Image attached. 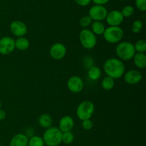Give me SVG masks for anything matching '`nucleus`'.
Wrapping results in <instances>:
<instances>
[{
  "label": "nucleus",
  "instance_id": "nucleus-1",
  "mask_svg": "<svg viewBox=\"0 0 146 146\" xmlns=\"http://www.w3.org/2000/svg\"><path fill=\"white\" fill-rule=\"evenodd\" d=\"M104 71L106 76L117 80L123 76L125 72V66L123 61L118 58L112 57L105 61L104 64Z\"/></svg>",
  "mask_w": 146,
  "mask_h": 146
},
{
  "label": "nucleus",
  "instance_id": "nucleus-2",
  "mask_svg": "<svg viewBox=\"0 0 146 146\" xmlns=\"http://www.w3.org/2000/svg\"><path fill=\"white\" fill-rule=\"evenodd\" d=\"M62 132L57 127H51L46 129L42 138L46 146H58L62 143Z\"/></svg>",
  "mask_w": 146,
  "mask_h": 146
},
{
  "label": "nucleus",
  "instance_id": "nucleus-3",
  "mask_svg": "<svg viewBox=\"0 0 146 146\" xmlns=\"http://www.w3.org/2000/svg\"><path fill=\"white\" fill-rule=\"evenodd\" d=\"M135 53L136 52L134 44L131 42H120L115 47V54L118 56V58L122 61L132 60Z\"/></svg>",
  "mask_w": 146,
  "mask_h": 146
},
{
  "label": "nucleus",
  "instance_id": "nucleus-4",
  "mask_svg": "<svg viewBox=\"0 0 146 146\" xmlns=\"http://www.w3.org/2000/svg\"><path fill=\"white\" fill-rule=\"evenodd\" d=\"M124 36V31L120 26L106 27L103 34L104 39L111 44H118L122 40Z\"/></svg>",
  "mask_w": 146,
  "mask_h": 146
},
{
  "label": "nucleus",
  "instance_id": "nucleus-5",
  "mask_svg": "<svg viewBox=\"0 0 146 146\" xmlns=\"http://www.w3.org/2000/svg\"><path fill=\"white\" fill-rule=\"evenodd\" d=\"M95 110L94 104L90 100L81 102L76 108V116L81 121L86 119H91Z\"/></svg>",
  "mask_w": 146,
  "mask_h": 146
},
{
  "label": "nucleus",
  "instance_id": "nucleus-6",
  "mask_svg": "<svg viewBox=\"0 0 146 146\" xmlns=\"http://www.w3.org/2000/svg\"><path fill=\"white\" fill-rule=\"evenodd\" d=\"M79 39L81 45L87 50L94 48L97 44L96 35L89 29H83L79 33Z\"/></svg>",
  "mask_w": 146,
  "mask_h": 146
},
{
  "label": "nucleus",
  "instance_id": "nucleus-7",
  "mask_svg": "<svg viewBox=\"0 0 146 146\" xmlns=\"http://www.w3.org/2000/svg\"><path fill=\"white\" fill-rule=\"evenodd\" d=\"M108 12V10L104 6L94 4L89 9L88 16L93 21H102L105 20Z\"/></svg>",
  "mask_w": 146,
  "mask_h": 146
},
{
  "label": "nucleus",
  "instance_id": "nucleus-8",
  "mask_svg": "<svg viewBox=\"0 0 146 146\" xmlns=\"http://www.w3.org/2000/svg\"><path fill=\"white\" fill-rule=\"evenodd\" d=\"M15 50V40L9 36L0 38V54L7 55Z\"/></svg>",
  "mask_w": 146,
  "mask_h": 146
},
{
  "label": "nucleus",
  "instance_id": "nucleus-9",
  "mask_svg": "<svg viewBox=\"0 0 146 146\" xmlns=\"http://www.w3.org/2000/svg\"><path fill=\"white\" fill-rule=\"evenodd\" d=\"M67 87L73 93H79L84 90V80L81 77L74 75L70 77L67 81Z\"/></svg>",
  "mask_w": 146,
  "mask_h": 146
},
{
  "label": "nucleus",
  "instance_id": "nucleus-10",
  "mask_svg": "<svg viewBox=\"0 0 146 146\" xmlns=\"http://www.w3.org/2000/svg\"><path fill=\"white\" fill-rule=\"evenodd\" d=\"M124 19L125 18L123 17L121 11L114 9L108 12L105 20L109 26L118 27L123 22Z\"/></svg>",
  "mask_w": 146,
  "mask_h": 146
},
{
  "label": "nucleus",
  "instance_id": "nucleus-11",
  "mask_svg": "<svg viewBox=\"0 0 146 146\" xmlns=\"http://www.w3.org/2000/svg\"><path fill=\"white\" fill-rule=\"evenodd\" d=\"M66 47L63 43L56 42L52 44L49 50L50 56L55 60H60L64 58L66 54Z\"/></svg>",
  "mask_w": 146,
  "mask_h": 146
},
{
  "label": "nucleus",
  "instance_id": "nucleus-12",
  "mask_svg": "<svg viewBox=\"0 0 146 146\" xmlns=\"http://www.w3.org/2000/svg\"><path fill=\"white\" fill-rule=\"evenodd\" d=\"M10 31L13 35L17 37H24L27 34L28 29L27 26L24 21L20 20H15L10 24Z\"/></svg>",
  "mask_w": 146,
  "mask_h": 146
},
{
  "label": "nucleus",
  "instance_id": "nucleus-13",
  "mask_svg": "<svg viewBox=\"0 0 146 146\" xmlns=\"http://www.w3.org/2000/svg\"><path fill=\"white\" fill-rule=\"evenodd\" d=\"M123 78L125 82L128 84L134 85L141 81L143 75L141 72L137 70H131L124 73Z\"/></svg>",
  "mask_w": 146,
  "mask_h": 146
},
{
  "label": "nucleus",
  "instance_id": "nucleus-14",
  "mask_svg": "<svg viewBox=\"0 0 146 146\" xmlns=\"http://www.w3.org/2000/svg\"><path fill=\"white\" fill-rule=\"evenodd\" d=\"M75 125L74 118L70 115H65L61 117L58 123V128L62 133L71 131Z\"/></svg>",
  "mask_w": 146,
  "mask_h": 146
},
{
  "label": "nucleus",
  "instance_id": "nucleus-15",
  "mask_svg": "<svg viewBox=\"0 0 146 146\" xmlns=\"http://www.w3.org/2000/svg\"><path fill=\"white\" fill-rule=\"evenodd\" d=\"M29 137L24 133H17L12 137L9 146H27Z\"/></svg>",
  "mask_w": 146,
  "mask_h": 146
},
{
  "label": "nucleus",
  "instance_id": "nucleus-16",
  "mask_svg": "<svg viewBox=\"0 0 146 146\" xmlns=\"http://www.w3.org/2000/svg\"><path fill=\"white\" fill-rule=\"evenodd\" d=\"M132 60L134 64L138 69L143 70L146 67V55L145 53L136 52Z\"/></svg>",
  "mask_w": 146,
  "mask_h": 146
},
{
  "label": "nucleus",
  "instance_id": "nucleus-17",
  "mask_svg": "<svg viewBox=\"0 0 146 146\" xmlns=\"http://www.w3.org/2000/svg\"><path fill=\"white\" fill-rule=\"evenodd\" d=\"M38 122L41 127L46 129L52 126L53 119L50 115L47 114V113H43L38 117Z\"/></svg>",
  "mask_w": 146,
  "mask_h": 146
},
{
  "label": "nucleus",
  "instance_id": "nucleus-18",
  "mask_svg": "<svg viewBox=\"0 0 146 146\" xmlns=\"http://www.w3.org/2000/svg\"><path fill=\"white\" fill-rule=\"evenodd\" d=\"M30 42L29 40L25 37H17L15 40V49L19 51H25L29 47Z\"/></svg>",
  "mask_w": 146,
  "mask_h": 146
},
{
  "label": "nucleus",
  "instance_id": "nucleus-19",
  "mask_svg": "<svg viewBox=\"0 0 146 146\" xmlns=\"http://www.w3.org/2000/svg\"><path fill=\"white\" fill-rule=\"evenodd\" d=\"M91 31L95 35H103L106 28L104 23L100 21H93L91 24Z\"/></svg>",
  "mask_w": 146,
  "mask_h": 146
},
{
  "label": "nucleus",
  "instance_id": "nucleus-20",
  "mask_svg": "<svg viewBox=\"0 0 146 146\" xmlns=\"http://www.w3.org/2000/svg\"><path fill=\"white\" fill-rule=\"evenodd\" d=\"M101 74H102V72L101 69L97 66L94 65L88 69V77H89L90 80L93 81H96L98 79H100Z\"/></svg>",
  "mask_w": 146,
  "mask_h": 146
},
{
  "label": "nucleus",
  "instance_id": "nucleus-21",
  "mask_svg": "<svg viewBox=\"0 0 146 146\" xmlns=\"http://www.w3.org/2000/svg\"><path fill=\"white\" fill-rule=\"evenodd\" d=\"M114 86H115V80L113 79L112 77L106 76L105 77L103 78L102 81H101V87L104 90L109 91L113 88Z\"/></svg>",
  "mask_w": 146,
  "mask_h": 146
},
{
  "label": "nucleus",
  "instance_id": "nucleus-22",
  "mask_svg": "<svg viewBox=\"0 0 146 146\" xmlns=\"http://www.w3.org/2000/svg\"><path fill=\"white\" fill-rule=\"evenodd\" d=\"M27 146H45L42 137L34 135L29 138Z\"/></svg>",
  "mask_w": 146,
  "mask_h": 146
},
{
  "label": "nucleus",
  "instance_id": "nucleus-23",
  "mask_svg": "<svg viewBox=\"0 0 146 146\" xmlns=\"http://www.w3.org/2000/svg\"><path fill=\"white\" fill-rule=\"evenodd\" d=\"M62 143L64 144L69 145L74 142V135L71 131L65 132L62 133V137H61Z\"/></svg>",
  "mask_w": 146,
  "mask_h": 146
},
{
  "label": "nucleus",
  "instance_id": "nucleus-24",
  "mask_svg": "<svg viewBox=\"0 0 146 146\" xmlns=\"http://www.w3.org/2000/svg\"><path fill=\"white\" fill-rule=\"evenodd\" d=\"M134 44L136 52L145 53L146 52V42L144 40H139Z\"/></svg>",
  "mask_w": 146,
  "mask_h": 146
},
{
  "label": "nucleus",
  "instance_id": "nucleus-25",
  "mask_svg": "<svg viewBox=\"0 0 146 146\" xmlns=\"http://www.w3.org/2000/svg\"><path fill=\"white\" fill-rule=\"evenodd\" d=\"M143 24L141 20H135L133 22L132 26H131V31L133 34H138L143 29Z\"/></svg>",
  "mask_w": 146,
  "mask_h": 146
},
{
  "label": "nucleus",
  "instance_id": "nucleus-26",
  "mask_svg": "<svg viewBox=\"0 0 146 146\" xmlns=\"http://www.w3.org/2000/svg\"><path fill=\"white\" fill-rule=\"evenodd\" d=\"M121 11L124 18H128V17H131L133 15L134 12H135V9L133 6L127 5L125 6Z\"/></svg>",
  "mask_w": 146,
  "mask_h": 146
},
{
  "label": "nucleus",
  "instance_id": "nucleus-27",
  "mask_svg": "<svg viewBox=\"0 0 146 146\" xmlns=\"http://www.w3.org/2000/svg\"><path fill=\"white\" fill-rule=\"evenodd\" d=\"M93 20L91 19V17L88 15L83 16L79 21V24L83 29H88V27H90L92 23Z\"/></svg>",
  "mask_w": 146,
  "mask_h": 146
},
{
  "label": "nucleus",
  "instance_id": "nucleus-28",
  "mask_svg": "<svg viewBox=\"0 0 146 146\" xmlns=\"http://www.w3.org/2000/svg\"><path fill=\"white\" fill-rule=\"evenodd\" d=\"M135 7L139 11H146V0H135Z\"/></svg>",
  "mask_w": 146,
  "mask_h": 146
},
{
  "label": "nucleus",
  "instance_id": "nucleus-29",
  "mask_svg": "<svg viewBox=\"0 0 146 146\" xmlns=\"http://www.w3.org/2000/svg\"><path fill=\"white\" fill-rule=\"evenodd\" d=\"M81 126L85 130H90L93 128L94 123L91 119H86V120H82Z\"/></svg>",
  "mask_w": 146,
  "mask_h": 146
},
{
  "label": "nucleus",
  "instance_id": "nucleus-30",
  "mask_svg": "<svg viewBox=\"0 0 146 146\" xmlns=\"http://www.w3.org/2000/svg\"><path fill=\"white\" fill-rule=\"evenodd\" d=\"M83 65L85 67V68L89 69L90 67H91L92 66H94V60L91 58V57H85L83 60Z\"/></svg>",
  "mask_w": 146,
  "mask_h": 146
},
{
  "label": "nucleus",
  "instance_id": "nucleus-31",
  "mask_svg": "<svg viewBox=\"0 0 146 146\" xmlns=\"http://www.w3.org/2000/svg\"><path fill=\"white\" fill-rule=\"evenodd\" d=\"M34 133H35V130H34V129L31 127H27V128L25 129V130H24V134H25L29 138L32 137V136H34V135H35Z\"/></svg>",
  "mask_w": 146,
  "mask_h": 146
},
{
  "label": "nucleus",
  "instance_id": "nucleus-32",
  "mask_svg": "<svg viewBox=\"0 0 146 146\" xmlns=\"http://www.w3.org/2000/svg\"><path fill=\"white\" fill-rule=\"evenodd\" d=\"M74 1L81 7H86L91 2V0H74Z\"/></svg>",
  "mask_w": 146,
  "mask_h": 146
},
{
  "label": "nucleus",
  "instance_id": "nucleus-33",
  "mask_svg": "<svg viewBox=\"0 0 146 146\" xmlns=\"http://www.w3.org/2000/svg\"><path fill=\"white\" fill-rule=\"evenodd\" d=\"M110 0H91V1H92L94 4H96V5H103V6L106 4Z\"/></svg>",
  "mask_w": 146,
  "mask_h": 146
},
{
  "label": "nucleus",
  "instance_id": "nucleus-34",
  "mask_svg": "<svg viewBox=\"0 0 146 146\" xmlns=\"http://www.w3.org/2000/svg\"><path fill=\"white\" fill-rule=\"evenodd\" d=\"M7 117V113L2 109H0V121H3Z\"/></svg>",
  "mask_w": 146,
  "mask_h": 146
},
{
  "label": "nucleus",
  "instance_id": "nucleus-35",
  "mask_svg": "<svg viewBox=\"0 0 146 146\" xmlns=\"http://www.w3.org/2000/svg\"><path fill=\"white\" fill-rule=\"evenodd\" d=\"M1 106H2V104H1V102L0 101V109H1Z\"/></svg>",
  "mask_w": 146,
  "mask_h": 146
},
{
  "label": "nucleus",
  "instance_id": "nucleus-36",
  "mask_svg": "<svg viewBox=\"0 0 146 146\" xmlns=\"http://www.w3.org/2000/svg\"><path fill=\"white\" fill-rule=\"evenodd\" d=\"M118 1H125V0H118Z\"/></svg>",
  "mask_w": 146,
  "mask_h": 146
},
{
  "label": "nucleus",
  "instance_id": "nucleus-37",
  "mask_svg": "<svg viewBox=\"0 0 146 146\" xmlns=\"http://www.w3.org/2000/svg\"><path fill=\"white\" fill-rule=\"evenodd\" d=\"M0 146H1V141H0Z\"/></svg>",
  "mask_w": 146,
  "mask_h": 146
},
{
  "label": "nucleus",
  "instance_id": "nucleus-38",
  "mask_svg": "<svg viewBox=\"0 0 146 146\" xmlns=\"http://www.w3.org/2000/svg\"><path fill=\"white\" fill-rule=\"evenodd\" d=\"M113 146H118V145H113Z\"/></svg>",
  "mask_w": 146,
  "mask_h": 146
}]
</instances>
